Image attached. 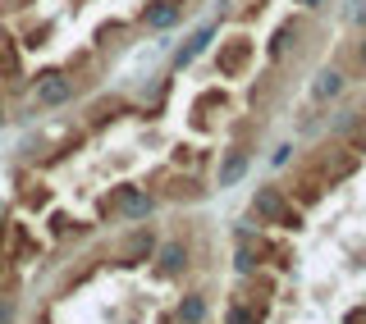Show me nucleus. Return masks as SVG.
<instances>
[{"label":"nucleus","instance_id":"f257e3e1","mask_svg":"<svg viewBox=\"0 0 366 324\" xmlns=\"http://www.w3.org/2000/svg\"><path fill=\"white\" fill-rule=\"evenodd\" d=\"M156 192L147 183H114V188L97 201V219H124V224H142L156 215Z\"/></svg>","mask_w":366,"mask_h":324},{"label":"nucleus","instance_id":"f03ea898","mask_svg":"<svg viewBox=\"0 0 366 324\" xmlns=\"http://www.w3.org/2000/svg\"><path fill=\"white\" fill-rule=\"evenodd\" d=\"M78 78L69 74V69L60 64V69H46V74H37V78H28V91H32V114L37 110H60V106H74L78 101ZM28 114V119H32Z\"/></svg>","mask_w":366,"mask_h":324},{"label":"nucleus","instance_id":"7ed1b4c3","mask_svg":"<svg viewBox=\"0 0 366 324\" xmlns=\"http://www.w3.org/2000/svg\"><path fill=\"white\" fill-rule=\"evenodd\" d=\"M147 188L156 192V201H174V206H197V201L211 196V188H206L197 173H192V169H174V165L160 169Z\"/></svg>","mask_w":366,"mask_h":324},{"label":"nucleus","instance_id":"20e7f679","mask_svg":"<svg viewBox=\"0 0 366 324\" xmlns=\"http://www.w3.org/2000/svg\"><path fill=\"white\" fill-rule=\"evenodd\" d=\"M362 160L352 156V146H339V142H320L312 156H307V169L320 173V178L330 183V188H339V183H348L352 173H357Z\"/></svg>","mask_w":366,"mask_h":324},{"label":"nucleus","instance_id":"39448f33","mask_svg":"<svg viewBox=\"0 0 366 324\" xmlns=\"http://www.w3.org/2000/svg\"><path fill=\"white\" fill-rule=\"evenodd\" d=\"M252 64H257V41L247 37V32H234V37L220 41V51H215V74L220 78H247Z\"/></svg>","mask_w":366,"mask_h":324},{"label":"nucleus","instance_id":"423d86ee","mask_svg":"<svg viewBox=\"0 0 366 324\" xmlns=\"http://www.w3.org/2000/svg\"><path fill=\"white\" fill-rule=\"evenodd\" d=\"M0 87H5V96L28 91V60H23V46L5 19H0Z\"/></svg>","mask_w":366,"mask_h":324},{"label":"nucleus","instance_id":"0eeeda50","mask_svg":"<svg viewBox=\"0 0 366 324\" xmlns=\"http://www.w3.org/2000/svg\"><path fill=\"white\" fill-rule=\"evenodd\" d=\"M289 206H293V196H289L284 183H261V188L252 192V201H247V215L257 219L261 228H280V219H284Z\"/></svg>","mask_w":366,"mask_h":324},{"label":"nucleus","instance_id":"6e6552de","mask_svg":"<svg viewBox=\"0 0 366 324\" xmlns=\"http://www.w3.org/2000/svg\"><path fill=\"white\" fill-rule=\"evenodd\" d=\"M129 114H137L133 101H129V96H119V91H106V96L87 101V110H83V128H87V133H106L110 123L129 119Z\"/></svg>","mask_w":366,"mask_h":324},{"label":"nucleus","instance_id":"1a4fd4ad","mask_svg":"<svg viewBox=\"0 0 366 324\" xmlns=\"http://www.w3.org/2000/svg\"><path fill=\"white\" fill-rule=\"evenodd\" d=\"M156 242L160 238H156V228L147 224V219H142V224H133V233L114 247V265H119V270H137V265H147V260H152V251H156Z\"/></svg>","mask_w":366,"mask_h":324},{"label":"nucleus","instance_id":"9d476101","mask_svg":"<svg viewBox=\"0 0 366 324\" xmlns=\"http://www.w3.org/2000/svg\"><path fill=\"white\" fill-rule=\"evenodd\" d=\"M152 260H156V265H152L156 279H183V274H188V265H192L188 238H165V242H156Z\"/></svg>","mask_w":366,"mask_h":324},{"label":"nucleus","instance_id":"9b49d317","mask_svg":"<svg viewBox=\"0 0 366 324\" xmlns=\"http://www.w3.org/2000/svg\"><path fill=\"white\" fill-rule=\"evenodd\" d=\"M215 32H220V23H202V28H192L188 37H183L179 46H174V55H169V74H183V69H192L206 55V46L215 41Z\"/></svg>","mask_w":366,"mask_h":324},{"label":"nucleus","instance_id":"f8f14e48","mask_svg":"<svg viewBox=\"0 0 366 324\" xmlns=\"http://www.w3.org/2000/svg\"><path fill=\"white\" fill-rule=\"evenodd\" d=\"M179 23H183L179 0H147L133 14V28H147V32H169V28H179Z\"/></svg>","mask_w":366,"mask_h":324},{"label":"nucleus","instance_id":"ddd939ff","mask_svg":"<svg viewBox=\"0 0 366 324\" xmlns=\"http://www.w3.org/2000/svg\"><path fill=\"white\" fill-rule=\"evenodd\" d=\"M247 169H252V151L243 142H234V146H224L220 160H215V188H238V183L247 178Z\"/></svg>","mask_w":366,"mask_h":324},{"label":"nucleus","instance_id":"4468645a","mask_svg":"<svg viewBox=\"0 0 366 324\" xmlns=\"http://www.w3.org/2000/svg\"><path fill=\"white\" fill-rule=\"evenodd\" d=\"M14 19H19L14 37H19V46H23V55H28V51H46V46H51V37H55V28H60L55 19H37L32 9H23V14H14Z\"/></svg>","mask_w":366,"mask_h":324},{"label":"nucleus","instance_id":"2eb2a0df","mask_svg":"<svg viewBox=\"0 0 366 324\" xmlns=\"http://www.w3.org/2000/svg\"><path fill=\"white\" fill-rule=\"evenodd\" d=\"M5 238H9V247H5V256H9V265H23V260H37V256H41V242L32 238V228L23 224V219H9Z\"/></svg>","mask_w":366,"mask_h":324},{"label":"nucleus","instance_id":"dca6fc26","mask_svg":"<svg viewBox=\"0 0 366 324\" xmlns=\"http://www.w3.org/2000/svg\"><path fill=\"white\" fill-rule=\"evenodd\" d=\"M14 196H19V211L23 215H41V211H51V201H55L51 183H28V173L14 178Z\"/></svg>","mask_w":366,"mask_h":324},{"label":"nucleus","instance_id":"f3484780","mask_svg":"<svg viewBox=\"0 0 366 324\" xmlns=\"http://www.w3.org/2000/svg\"><path fill=\"white\" fill-rule=\"evenodd\" d=\"M92 224L87 219H74L69 211H46V238L51 242H74V238H87Z\"/></svg>","mask_w":366,"mask_h":324},{"label":"nucleus","instance_id":"a211bd4d","mask_svg":"<svg viewBox=\"0 0 366 324\" xmlns=\"http://www.w3.org/2000/svg\"><path fill=\"white\" fill-rule=\"evenodd\" d=\"M129 37H133V23L129 19H101L97 32H92V51H97V55L101 51H119Z\"/></svg>","mask_w":366,"mask_h":324},{"label":"nucleus","instance_id":"6ab92c4d","mask_svg":"<svg viewBox=\"0 0 366 324\" xmlns=\"http://www.w3.org/2000/svg\"><path fill=\"white\" fill-rule=\"evenodd\" d=\"M302 32H307V19H302V14H293V19H284V23H280V28H274V37L266 41V55H270V60H274V64H280V60H284V55H289V46H297V37H302Z\"/></svg>","mask_w":366,"mask_h":324},{"label":"nucleus","instance_id":"aec40b11","mask_svg":"<svg viewBox=\"0 0 366 324\" xmlns=\"http://www.w3.org/2000/svg\"><path fill=\"white\" fill-rule=\"evenodd\" d=\"M211 110H229V91L224 87H206L197 101H192V114H188V123L192 128H211Z\"/></svg>","mask_w":366,"mask_h":324},{"label":"nucleus","instance_id":"412c9836","mask_svg":"<svg viewBox=\"0 0 366 324\" xmlns=\"http://www.w3.org/2000/svg\"><path fill=\"white\" fill-rule=\"evenodd\" d=\"M211 315V302H206V293H183L179 306H174V324H206Z\"/></svg>","mask_w":366,"mask_h":324},{"label":"nucleus","instance_id":"4be33fe9","mask_svg":"<svg viewBox=\"0 0 366 324\" xmlns=\"http://www.w3.org/2000/svg\"><path fill=\"white\" fill-rule=\"evenodd\" d=\"M343 87H348V78L339 69H320L312 78V101H335V96H343Z\"/></svg>","mask_w":366,"mask_h":324},{"label":"nucleus","instance_id":"5701e85b","mask_svg":"<svg viewBox=\"0 0 366 324\" xmlns=\"http://www.w3.org/2000/svg\"><path fill=\"white\" fill-rule=\"evenodd\" d=\"M169 165H174V169H197V165H206V151L192 146V142H179L174 151H169Z\"/></svg>","mask_w":366,"mask_h":324},{"label":"nucleus","instance_id":"b1692460","mask_svg":"<svg viewBox=\"0 0 366 324\" xmlns=\"http://www.w3.org/2000/svg\"><path fill=\"white\" fill-rule=\"evenodd\" d=\"M362 123H366V110L348 106V110H339V119H335V133H339V137H348V133H357Z\"/></svg>","mask_w":366,"mask_h":324},{"label":"nucleus","instance_id":"393cba45","mask_svg":"<svg viewBox=\"0 0 366 324\" xmlns=\"http://www.w3.org/2000/svg\"><path fill=\"white\" fill-rule=\"evenodd\" d=\"M224 324H266V320H261L247 302H229L224 306Z\"/></svg>","mask_w":366,"mask_h":324},{"label":"nucleus","instance_id":"a878e982","mask_svg":"<svg viewBox=\"0 0 366 324\" xmlns=\"http://www.w3.org/2000/svg\"><path fill=\"white\" fill-rule=\"evenodd\" d=\"M343 19H348L352 28H366V0H348V9H343Z\"/></svg>","mask_w":366,"mask_h":324},{"label":"nucleus","instance_id":"bb28decb","mask_svg":"<svg viewBox=\"0 0 366 324\" xmlns=\"http://www.w3.org/2000/svg\"><path fill=\"white\" fill-rule=\"evenodd\" d=\"M37 0H0V19H14V14H23V9H32Z\"/></svg>","mask_w":366,"mask_h":324},{"label":"nucleus","instance_id":"cd10ccee","mask_svg":"<svg viewBox=\"0 0 366 324\" xmlns=\"http://www.w3.org/2000/svg\"><path fill=\"white\" fill-rule=\"evenodd\" d=\"M293 151H297L293 142H280V146H274V156H270V165H274V169H284V165L293 160Z\"/></svg>","mask_w":366,"mask_h":324},{"label":"nucleus","instance_id":"c85d7f7f","mask_svg":"<svg viewBox=\"0 0 366 324\" xmlns=\"http://www.w3.org/2000/svg\"><path fill=\"white\" fill-rule=\"evenodd\" d=\"M352 60H357V69H362V74H366V28H362V41L352 46Z\"/></svg>","mask_w":366,"mask_h":324},{"label":"nucleus","instance_id":"c756f323","mask_svg":"<svg viewBox=\"0 0 366 324\" xmlns=\"http://www.w3.org/2000/svg\"><path fill=\"white\" fill-rule=\"evenodd\" d=\"M348 146H352V156H357V160H366V133H357Z\"/></svg>","mask_w":366,"mask_h":324},{"label":"nucleus","instance_id":"7c9ffc66","mask_svg":"<svg viewBox=\"0 0 366 324\" xmlns=\"http://www.w3.org/2000/svg\"><path fill=\"white\" fill-rule=\"evenodd\" d=\"M343 324H366V306H352L348 315H343Z\"/></svg>","mask_w":366,"mask_h":324},{"label":"nucleus","instance_id":"2f4dec72","mask_svg":"<svg viewBox=\"0 0 366 324\" xmlns=\"http://www.w3.org/2000/svg\"><path fill=\"white\" fill-rule=\"evenodd\" d=\"M9 119H14V114H9V106H5V91H0V133L9 128Z\"/></svg>","mask_w":366,"mask_h":324},{"label":"nucleus","instance_id":"473e14b6","mask_svg":"<svg viewBox=\"0 0 366 324\" xmlns=\"http://www.w3.org/2000/svg\"><path fill=\"white\" fill-rule=\"evenodd\" d=\"M5 228H9V211L0 206V247H5Z\"/></svg>","mask_w":366,"mask_h":324},{"label":"nucleus","instance_id":"72a5a7b5","mask_svg":"<svg viewBox=\"0 0 366 324\" xmlns=\"http://www.w3.org/2000/svg\"><path fill=\"white\" fill-rule=\"evenodd\" d=\"M293 5H302V9H320L325 0H293Z\"/></svg>","mask_w":366,"mask_h":324}]
</instances>
